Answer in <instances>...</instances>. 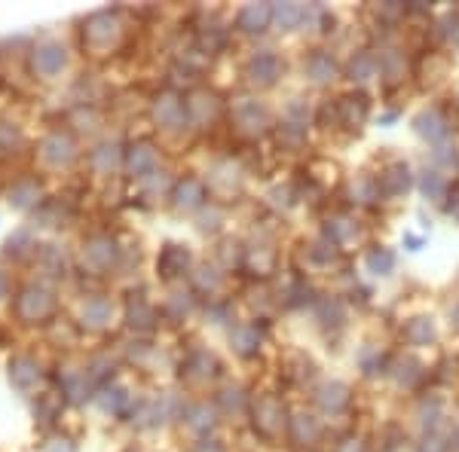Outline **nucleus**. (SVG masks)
<instances>
[{"instance_id":"obj_1","label":"nucleus","mask_w":459,"mask_h":452,"mask_svg":"<svg viewBox=\"0 0 459 452\" xmlns=\"http://www.w3.org/2000/svg\"><path fill=\"white\" fill-rule=\"evenodd\" d=\"M251 73L257 80V73H261V83H273V80L279 77V58L276 55H257L255 62H251Z\"/></svg>"},{"instance_id":"obj_2","label":"nucleus","mask_w":459,"mask_h":452,"mask_svg":"<svg viewBox=\"0 0 459 452\" xmlns=\"http://www.w3.org/2000/svg\"><path fill=\"white\" fill-rule=\"evenodd\" d=\"M417 132H420V135H426V138H432V141L447 135V129H444V120H441L438 114H435V110H432V114L420 116V120H417Z\"/></svg>"},{"instance_id":"obj_3","label":"nucleus","mask_w":459,"mask_h":452,"mask_svg":"<svg viewBox=\"0 0 459 452\" xmlns=\"http://www.w3.org/2000/svg\"><path fill=\"white\" fill-rule=\"evenodd\" d=\"M307 68H309V73H313L316 80L334 77V62H331V55H325V53H313V58L307 62Z\"/></svg>"},{"instance_id":"obj_4","label":"nucleus","mask_w":459,"mask_h":452,"mask_svg":"<svg viewBox=\"0 0 459 452\" xmlns=\"http://www.w3.org/2000/svg\"><path fill=\"white\" fill-rule=\"evenodd\" d=\"M270 21V10L266 6H248L246 13H242V25H246V31H264V25Z\"/></svg>"},{"instance_id":"obj_5","label":"nucleus","mask_w":459,"mask_h":452,"mask_svg":"<svg viewBox=\"0 0 459 452\" xmlns=\"http://www.w3.org/2000/svg\"><path fill=\"white\" fill-rule=\"evenodd\" d=\"M435 337V330H432V324L426 321V318H413V324L411 328H407V339H411V343H429V339Z\"/></svg>"},{"instance_id":"obj_6","label":"nucleus","mask_w":459,"mask_h":452,"mask_svg":"<svg viewBox=\"0 0 459 452\" xmlns=\"http://www.w3.org/2000/svg\"><path fill=\"white\" fill-rule=\"evenodd\" d=\"M368 266H371V272H377V276H389L392 266H395V257L389 251H374V254H368Z\"/></svg>"},{"instance_id":"obj_7","label":"nucleus","mask_w":459,"mask_h":452,"mask_svg":"<svg viewBox=\"0 0 459 452\" xmlns=\"http://www.w3.org/2000/svg\"><path fill=\"white\" fill-rule=\"evenodd\" d=\"M374 73V58L371 55H359V64L352 62V80H368Z\"/></svg>"},{"instance_id":"obj_8","label":"nucleus","mask_w":459,"mask_h":452,"mask_svg":"<svg viewBox=\"0 0 459 452\" xmlns=\"http://www.w3.org/2000/svg\"><path fill=\"white\" fill-rule=\"evenodd\" d=\"M423 190H426V196H441V190H444L441 175H438V172H426V177H423Z\"/></svg>"},{"instance_id":"obj_9","label":"nucleus","mask_w":459,"mask_h":452,"mask_svg":"<svg viewBox=\"0 0 459 452\" xmlns=\"http://www.w3.org/2000/svg\"><path fill=\"white\" fill-rule=\"evenodd\" d=\"M404 242L411 244V251H420V244H423V242L417 239V235H404Z\"/></svg>"},{"instance_id":"obj_10","label":"nucleus","mask_w":459,"mask_h":452,"mask_svg":"<svg viewBox=\"0 0 459 452\" xmlns=\"http://www.w3.org/2000/svg\"><path fill=\"white\" fill-rule=\"evenodd\" d=\"M450 199H454V202L447 205V211H450V214H456V217H459V192H456V196H450Z\"/></svg>"}]
</instances>
